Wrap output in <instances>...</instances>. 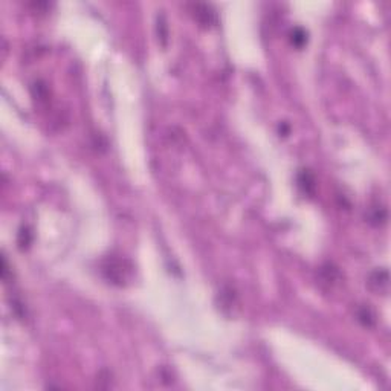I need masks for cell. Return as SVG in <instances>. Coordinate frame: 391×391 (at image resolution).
I'll list each match as a JSON object with an SVG mask.
<instances>
[{"instance_id": "cell-1", "label": "cell", "mask_w": 391, "mask_h": 391, "mask_svg": "<svg viewBox=\"0 0 391 391\" xmlns=\"http://www.w3.org/2000/svg\"><path fill=\"white\" fill-rule=\"evenodd\" d=\"M133 265L124 258V257H107L103 263V274L104 277L118 286H124L125 283H128L132 280L133 275Z\"/></svg>"}, {"instance_id": "cell-2", "label": "cell", "mask_w": 391, "mask_h": 391, "mask_svg": "<svg viewBox=\"0 0 391 391\" xmlns=\"http://www.w3.org/2000/svg\"><path fill=\"white\" fill-rule=\"evenodd\" d=\"M367 284L370 287L371 292L377 294V295H386L389 290V275L388 271L385 268L382 269H376L370 274Z\"/></svg>"}, {"instance_id": "cell-3", "label": "cell", "mask_w": 391, "mask_h": 391, "mask_svg": "<svg viewBox=\"0 0 391 391\" xmlns=\"http://www.w3.org/2000/svg\"><path fill=\"white\" fill-rule=\"evenodd\" d=\"M191 8H192L194 17L198 19L199 23H202V25H213L216 22V11L210 5L196 4V5H191Z\"/></svg>"}, {"instance_id": "cell-4", "label": "cell", "mask_w": 391, "mask_h": 391, "mask_svg": "<svg viewBox=\"0 0 391 391\" xmlns=\"http://www.w3.org/2000/svg\"><path fill=\"white\" fill-rule=\"evenodd\" d=\"M298 185L306 194H313L315 189V177L310 173V170H301L298 174Z\"/></svg>"}, {"instance_id": "cell-5", "label": "cell", "mask_w": 391, "mask_h": 391, "mask_svg": "<svg viewBox=\"0 0 391 391\" xmlns=\"http://www.w3.org/2000/svg\"><path fill=\"white\" fill-rule=\"evenodd\" d=\"M356 316H357V321H359L362 325H365V327H373L374 322H376V315H374V312H373L368 306H365V304L361 306V307H357Z\"/></svg>"}, {"instance_id": "cell-6", "label": "cell", "mask_w": 391, "mask_h": 391, "mask_svg": "<svg viewBox=\"0 0 391 391\" xmlns=\"http://www.w3.org/2000/svg\"><path fill=\"white\" fill-rule=\"evenodd\" d=\"M339 278H341V274H339L338 268H335L333 265L329 263V265L321 268V280H322V283H327V284L332 286V284L338 283Z\"/></svg>"}, {"instance_id": "cell-7", "label": "cell", "mask_w": 391, "mask_h": 391, "mask_svg": "<svg viewBox=\"0 0 391 391\" xmlns=\"http://www.w3.org/2000/svg\"><path fill=\"white\" fill-rule=\"evenodd\" d=\"M368 222L374 226H380L386 222V208L383 207H373L367 216Z\"/></svg>"}, {"instance_id": "cell-8", "label": "cell", "mask_w": 391, "mask_h": 391, "mask_svg": "<svg viewBox=\"0 0 391 391\" xmlns=\"http://www.w3.org/2000/svg\"><path fill=\"white\" fill-rule=\"evenodd\" d=\"M290 42L297 48H303L307 42V32L303 28H294L290 31Z\"/></svg>"}, {"instance_id": "cell-9", "label": "cell", "mask_w": 391, "mask_h": 391, "mask_svg": "<svg viewBox=\"0 0 391 391\" xmlns=\"http://www.w3.org/2000/svg\"><path fill=\"white\" fill-rule=\"evenodd\" d=\"M31 243V233L28 231V228H23L19 234V245L23 249L25 246H28Z\"/></svg>"}, {"instance_id": "cell-10", "label": "cell", "mask_w": 391, "mask_h": 391, "mask_svg": "<svg viewBox=\"0 0 391 391\" xmlns=\"http://www.w3.org/2000/svg\"><path fill=\"white\" fill-rule=\"evenodd\" d=\"M165 23H164V16H160V22H157V34H159V37L164 40V43H165V39H167V32H165Z\"/></svg>"}]
</instances>
